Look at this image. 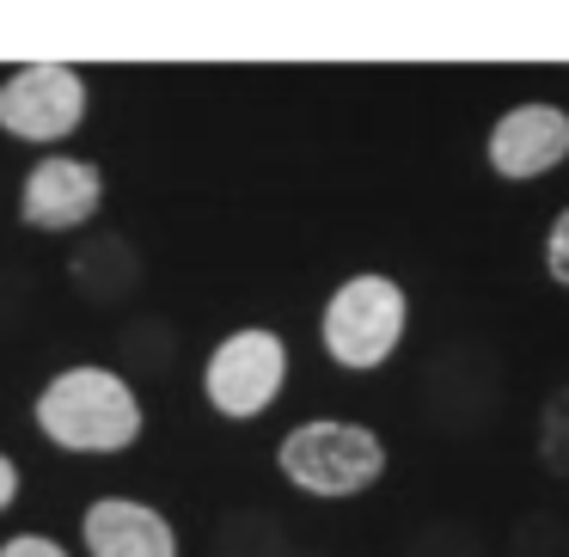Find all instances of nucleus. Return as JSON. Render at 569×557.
Wrapping results in <instances>:
<instances>
[{
  "label": "nucleus",
  "mask_w": 569,
  "mask_h": 557,
  "mask_svg": "<svg viewBox=\"0 0 569 557\" xmlns=\"http://www.w3.org/2000/svg\"><path fill=\"white\" fill-rule=\"evenodd\" d=\"M31 422L50 447L62 454H123L141 441V398L117 368H62L38 398H31Z\"/></svg>",
  "instance_id": "obj_1"
},
{
  "label": "nucleus",
  "mask_w": 569,
  "mask_h": 557,
  "mask_svg": "<svg viewBox=\"0 0 569 557\" xmlns=\"http://www.w3.org/2000/svg\"><path fill=\"white\" fill-rule=\"evenodd\" d=\"M276 466H282V478L295 484V490L343 503V496H361L386 471V447H380V435L361 429V422L312 417V422H300V429L282 435Z\"/></svg>",
  "instance_id": "obj_2"
},
{
  "label": "nucleus",
  "mask_w": 569,
  "mask_h": 557,
  "mask_svg": "<svg viewBox=\"0 0 569 557\" xmlns=\"http://www.w3.org/2000/svg\"><path fill=\"white\" fill-rule=\"evenodd\" d=\"M405 319H410V300L392 276H349V282H337V295L325 300L319 337H325L337 368L368 374L405 344Z\"/></svg>",
  "instance_id": "obj_3"
},
{
  "label": "nucleus",
  "mask_w": 569,
  "mask_h": 557,
  "mask_svg": "<svg viewBox=\"0 0 569 557\" xmlns=\"http://www.w3.org/2000/svg\"><path fill=\"white\" fill-rule=\"evenodd\" d=\"M92 111V87L74 62H26L0 80V136L56 148Z\"/></svg>",
  "instance_id": "obj_4"
},
{
  "label": "nucleus",
  "mask_w": 569,
  "mask_h": 557,
  "mask_svg": "<svg viewBox=\"0 0 569 557\" xmlns=\"http://www.w3.org/2000/svg\"><path fill=\"white\" fill-rule=\"evenodd\" d=\"M282 380H288V344L276 331H263V325H246V331L221 337L209 349L202 398H209V410L246 422V417H263L276 405Z\"/></svg>",
  "instance_id": "obj_5"
},
{
  "label": "nucleus",
  "mask_w": 569,
  "mask_h": 557,
  "mask_svg": "<svg viewBox=\"0 0 569 557\" xmlns=\"http://www.w3.org/2000/svg\"><path fill=\"white\" fill-rule=\"evenodd\" d=\"M104 209V172L80 153H43L19 185V221L31 233H74Z\"/></svg>",
  "instance_id": "obj_6"
},
{
  "label": "nucleus",
  "mask_w": 569,
  "mask_h": 557,
  "mask_svg": "<svg viewBox=\"0 0 569 557\" xmlns=\"http://www.w3.org/2000/svg\"><path fill=\"white\" fill-rule=\"evenodd\" d=\"M80 545L87 557H178V533L153 503L136 496H99L80 515Z\"/></svg>",
  "instance_id": "obj_7"
},
{
  "label": "nucleus",
  "mask_w": 569,
  "mask_h": 557,
  "mask_svg": "<svg viewBox=\"0 0 569 557\" xmlns=\"http://www.w3.org/2000/svg\"><path fill=\"white\" fill-rule=\"evenodd\" d=\"M569 160V117L557 105H515L490 129V172L496 178H539Z\"/></svg>",
  "instance_id": "obj_8"
},
{
  "label": "nucleus",
  "mask_w": 569,
  "mask_h": 557,
  "mask_svg": "<svg viewBox=\"0 0 569 557\" xmlns=\"http://www.w3.org/2000/svg\"><path fill=\"white\" fill-rule=\"evenodd\" d=\"M545 270H551V282L569 288V209L551 221V233H545Z\"/></svg>",
  "instance_id": "obj_9"
},
{
  "label": "nucleus",
  "mask_w": 569,
  "mask_h": 557,
  "mask_svg": "<svg viewBox=\"0 0 569 557\" xmlns=\"http://www.w3.org/2000/svg\"><path fill=\"white\" fill-rule=\"evenodd\" d=\"M0 557H74L62 539H50V533H13V539L0 545Z\"/></svg>",
  "instance_id": "obj_10"
},
{
  "label": "nucleus",
  "mask_w": 569,
  "mask_h": 557,
  "mask_svg": "<svg viewBox=\"0 0 569 557\" xmlns=\"http://www.w3.org/2000/svg\"><path fill=\"white\" fill-rule=\"evenodd\" d=\"M19 503V466H13V454H0V515Z\"/></svg>",
  "instance_id": "obj_11"
}]
</instances>
